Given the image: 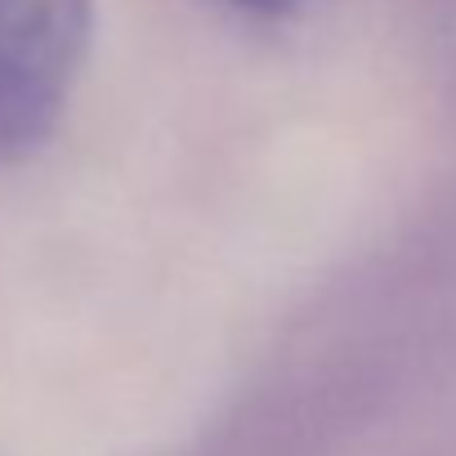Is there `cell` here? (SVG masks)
<instances>
[{"instance_id": "1", "label": "cell", "mask_w": 456, "mask_h": 456, "mask_svg": "<svg viewBox=\"0 0 456 456\" xmlns=\"http://www.w3.org/2000/svg\"><path fill=\"white\" fill-rule=\"evenodd\" d=\"M90 41L94 0H0V166L59 130Z\"/></svg>"}, {"instance_id": "2", "label": "cell", "mask_w": 456, "mask_h": 456, "mask_svg": "<svg viewBox=\"0 0 456 456\" xmlns=\"http://www.w3.org/2000/svg\"><path fill=\"white\" fill-rule=\"evenodd\" d=\"M233 10H242V14H260V19H278V14H287V10H296L300 0H228Z\"/></svg>"}]
</instances>
